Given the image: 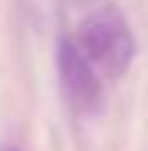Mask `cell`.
I'll use <instances>...</instances> for the list:
<instances>
[{"instance_id":"cell-3","label":"cell","mask_w":148,"mask_h":151,"mask_svg":"<svg viewBox=\"0 0 148 151\" xmlns=\"http://www.w3.org/2000/svg\"><path fill=\"white\" fill-rule=\"evenodd\" d=\"M59 3H64V6H87L89 0H59Z\"/></svg>"},{"instance_id":"cell-1","label":"cell","mask_w":148,"mask_h":151,"mask_svg":"<svg viewBox=\"0 0 148 151\" xmlns=\"http://www.w3.org/2000/svg\"><path fill=\"white\" fill-rule=\"evenodd\" d=\"M76 45L95 65V70L106 78L126 76V70L134 62V53H137V42L129 28V20L112 3L89 11L78 22Z\"/></svg>"},{"instance_id":"cell-2","label":"cell","mask_w":148,"mask_h":151,"mask_svg":"<svg viewBox=\"0 0 148 151\" xmlns=\"http://www.w3.org/2000/svg\"><path fill=\"white\" fill-rule=\"evenodd\" d=\"M56 73H59L61 95L76 115H92L101 106V98H104L101 73L81 53L76 39L61 37L56 42Z\"/></svg>"},{"instance_id":"cell-4","label":"cell","mask_w":148,"mask_h":151,"mask_svg":"<svg viewBox=\"0 0 148 151\" xmlns=\"http://www.w3.org/2000/svg\"><path fill=\"white\" fill-rule=\"evenodd\" d=\"M0 151H20V148H14V146H0Z\"/></svg>"}]
</instances>
